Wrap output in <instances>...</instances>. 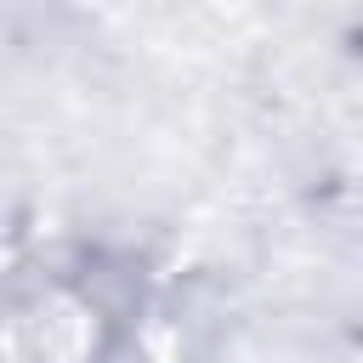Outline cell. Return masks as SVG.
<instances>
[{
  "mask_svg": "<svg viewBox=\"0 0 363 363\" xmlns=\"http://www.w3.org/2000/svg\"><path fill=\"white\" fill-rule=\"evenodd\" d=\"M17 363H108L125 318L91 272H51L6 306Z\"/></svg>",
  "mask_w": 363,
  "mask_h": 363,
  "instance_id": "6da1fadb",
  "label": "cell"
}]
</instances>
